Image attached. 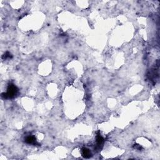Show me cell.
<instances>
[{
	"label": "cell",
	"instance_id": "obj_3",
	"mask_svg": "<svg viewBox=\"0 0 160 160\" xmlns=\"http://www.w3.org/2000/svg\"><path fill=\"white\" fill-rule=\"evenodd\" d=\"M25 142L28 144H36V138L32 136H28L25 139Z\"/></svg>",
	"mask_w": 160,
	"mask_h": 160
},
{
	"label": "cell",
	"instance_id": "obj_2",
	"mask_svg": "<svg viewBox=\"0 0 160 160\" xmlns=\"http://www.w3.org/2000/svg\"><path fill=\"white\" fill-rule=\"evenodd\" d=\"M81 153H82V156L85 158H89L91 156V152L90 150L88 148H83L82 149Z\"/></svg>",
	"mask_w": 160,
	"mask_h": 160
},
{
	"label": "cell",
	"instance_id": "obj_4",
	"mask_svg": "<svg viewBox=\"0 0 160 160\" xmlns=\"http://www.w3.org/2000/svg\"><path fill=\"white\" fill-rule=\"evenodd\" d=\"M103 141L104 139L102 138V137L101 136V134L98 132V133L97 134V136H96V143H97L98 146H101L102 144V142H103Z\"/></svg>",
	"mask_w": 160,
	"mask_h": 160
},
{
	"label": "cell",
	"instance_id": "obj_5",
	"mask_svg": "<svg viewBox=\"0 0 160 160\" xmlns=\"http://www.w3.org/2000/svg\"><path fill=\"white\" fill-rule=\"evenodd\" d=\"M4 59H7L8 58L11 57V54H10V52H6V54H4Z\"/></svg>",
	"mask_w": 160,
	"mask_h": 160
},
{
	"label": "cell",
	"instance_id": "obj_1",
	"mask_svg": "<svg viewBox=\"0 0 160 160\" xmlns=\"http://www.w3.org/2000/svg\"><path fill=\"white\" fill-rule=\"evenodd\" d=\"M18 92V90L17 87L14 84L10 83L8 87L7 92L2 93L1 96L5 99L13 98L17 94Z\"/></svg>",
	"mask_w": 160,
	"mask_h": 160
}]
</instances>
